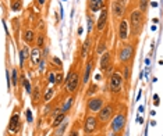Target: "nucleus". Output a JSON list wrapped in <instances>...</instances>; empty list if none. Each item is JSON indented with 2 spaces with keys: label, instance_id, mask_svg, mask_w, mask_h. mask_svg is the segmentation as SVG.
<instances>
[{
  "label": "nucleus",
  "instance_id": "1a4fd4ad",
  "mask_svg": "<svg viewBox=\"0 0 163 136\" xmlns=\"http://www.w3.org/2000/svg\"><path fill=\"white\" fill-rule=\"evenodd\" d=\"M128 25H130V22H128L127 19L121 18L120 24H119V28H117V35H119V39L123 40V42H126L128 39Z\"/></svg>",
  "mask_w": 163,
  "mask_h": 136
},
{
  "label": "nucleus",
  "instance_id": "6e6552de",
  "mask_svg": "<svg viewBox=\"0 0 163 136\" xmlns=\"http://www.w3.org/2000/svg\"><path fill=\"white\" fill-rule=\"evenodd\" d=\"M105 106V100L103 97H91L88 99V103H87V111L88 113H99V111L103 108Z\"/></svg>",
  "mask_w": 163,
  "mask_h": 136
},
{
  "label": "nucleus",
  "instance_id": "9d476101",
  "mask_svg": "<svg viewBox=\"0 0 163 136\" xmlns=\"http://www.w3.org/2000/svg\"><path fill=\"white\" fill-rule=\"evenodd\" d=\"M99 67H101L102 72H106L109 68L112 67V53L110 52H105L101 56V60H99Z\"/></svg>",
  "mask_w": 163,
  "mask_h": 136
},
{
  "label": "nucleus",
  "instance_id": "ea45409f",
  "mask_svg": "<svg viewBox=\"0 0 163 136\" xmlns=\"http://www.w3.org/2000/svg\"><path fill=\"white\" fill-rule=\"evenodd\" d=\"M95 79H96V81H101V79H102V75L101 74H96V75H95Z\"/></svg>",
  "mask_w": 163,
  "mask_h": 136
},
{
  "label": "nucleus",
  "instance_id": "f8f14e48",
  "mask_svg": "<svg viewBox=\"0 0 163 136\" xmlns=\"http://www.w3.org/2000/svg\"><path fill=\"white\" fill-rule=\"evenodd\" d=\"M108 10L103 8L101 11V14H99V18L98 21H96V29H98L99 32H102L105 28H106V25H108Z\"/></svg>",
  "mask_w": 163,
  "mask_h": 136
},
{
  "label": "nucleus",
  "instance_id": "79ce46f5",
  "mask_svg": "<svg viewBox=\"0 0 163 136\" xmlns=\"http://www.w3.org/2000/svg\"><path fill=\"white\" fill-rule=\"evenodd\" d=\"M36 2H38V3H39V4H45V2H46V0H36Z\"/></svg>",
  "mask_w": 163,
  "mask_h": 136
},
{
  "label": "nucleus",
  "instance_id": "0eeeda50",
  "mask_svg": "<svg viewBox=\"0 0 163 136\" xmlns=\"http://www.w3.org/2000/svg\"><path fill=\"white\" fill-rule=\"evenodd\" d=\"M114 114V106L113 104H105L103 108L98 113V120L101 124H106L113 118Z\"/></svg>",
  "mask_w": 163,
  "mask_h": 136
},
{
  "label": "nucleus",
  "instance_id": "dca6fc26",
  "mask_svg": "<svg viewBox=\"0 0 163 136\" xmlns=\"http://www.w3.org/2000/svg\"><path fill=\"white\" fill-rule=\"evenodd\" d=\"M20 126V115L18 114H13V117L10 118V125H9V131L10 132H17Z\"/></svg>",
  "mask_w": 163,
  "mask_h": 136
},
{
  "label": "nucleus",
  "instance_id": "4c0bfd02",
  "mask_svg": "<svg viewBox=\"0 0 163 136\" xmlns=\"http://www.w3.org/2000/svg\"><path fill=\"white\" fill-rule=\"evenodd\" d=\"M39 65H41L39 70H41V71H43V70H45V60H42V61L39 63Z\"/></svg>",
  "mask_w": 163,
  "mask_h": 136
},
{
  "label": "nucleus",
  "instance_id": "a878e982",
  "mask_svg": "<svg viewBox=\"0 0 163 136\" xmlns=\"http://www.w3.org/2000/svg\"><path fill=\"white\" fill-rule=\"evenodd\" d=\"M43 45H45V35H43V33H39V35H38V39H36V47L42 49Z\"/></svg>",
  "mask_w": 163,
  "mask_h": 136
},
{
  "label": "nucleus",
  "instance_id": "f704fd0d",
  "mask_svg": "<svg viewBox=\"0 0 163 136\" xmlns=\"http://www.w3.org/2000/svg\"><path fill=\"white\" fill-rule=\"evenodd\" d=\"M87 19H88V31H91V28H92V17L87 15Z\"/></svg>",
  "mask_w": 163,
  "mask_h": 136
},
{
  "label": "nucleus",
  "instance_id": "20e7f679",
  "mask_svg": "<svg viewBox=\"0 0 163 136\" xmlns=\"http://www.w3.org/2000/svg\"><path fill=\"white\" fill-rule=\"evenodd\" d=\"M126 122H127V115H126V113H119L116 114V115L112 118V131H113L114 133H120L123 132L124 126H126Z\"/></svg>",
  "mask_w": 163,
  "mask_h": 136
},
{
  "label": "nucleus",
  "instance_id": "5701e85b",
  "mask_svg": "<svg viewBox=\"0 0 163 136\" xmlns=\"http://www.w3.org/2000/svg\"><path fill=\"white\" fill-rule=\"evenodd\" d=\"M99 90V86L96 83H91L88 87V90H87V96H92V94H95L96 92Z\"/></svg>",
  "mask_w": 163,
  "mask_h": 136
},
{
  "label": "nucleus",
  "instance_id": "4468645a",
  "mask_svg": "<svg viewBox=\"0 0 163 136\" xmlns=\"http://www.w3.org/2000/svg\"><path fill=\"white\" fill-rule=\"evenodd\" d=\"M105 7L103 0H89V10L92 13H96V11H102Z\"/></svg>",
  "mask_w": 163,
  "mask_h": 136
},
{
  "label": "nucleus",
  "instance_id": "7c9ffc66",
  "mask_svg": "<svg viewBox=\"0 0 163 136\" xmlns=\"http://www.w3.org/2000/svg\"><path fill=\"white\" fill-rule=\"evenodd\" d=\"M123 78H124V81H128V79H130V67H128V65H126V67H124Z\"/></svg>",
  "mask_w": 163,
  "mask_h": 136
},
{
  "label": "nucleus",
  "instance_id": "b1692460",
  "mask_svg": "<svg viewBox=\"0 0 163 136\" xmlns=\"http://www.w3.org/2000/svg\"><path fill=\"white\" fill-rule=\"evenodd\" d=\"M48 81L52 85H57V74H55V71H50L48 74Z\"/></svg>",
  "mask_w": 163,
  "mask_h": 136
},
{
  "label": "nucleus",
  "instance_id": "a211bd4d",
  "mask_svg": "<svg viewBox=\"0 0 163 136\" xmlns=\"http://www.w3.org/2000/svg\"><path fill=\"white\" fill-rule=\"evenodd\" d=\"M31 97H32V101L34 104H38L41 101V97H42V92H41V89L38 86L34 87L32 93H31Z\"/></svg>",
  "mask_w": 163,
  "mask_h": 136
},
{
  "label": "nucleus",
  "instance_id": "423d86ee",
  "mask_svg": "<svg viewBox=\"0 0 163 136\" xmlns=\"http://www.w3.org/2000/svg\"><path fill=\"white\" fill-rule=\"evenodd\" d=\"M98 124H99V120L98 117L95 115H85L84 118V124H82V128H84V132L88 133V135H92L95 131L98 129Z\"/></svg>",
  "mask_w": 163,
  "mask_h": 136
},
{
  "label": "nucleus",
  "instance_id": "6ab92c4d",
  "mask_svg": "<svg viewBox=\"0 0 163 136\" xmlns=\"http://www.w3.org/2000/svg\"><path fill=\"white\" fill-rule=\"evenodd\" d=\"M89 49H91V40L87 39L84 43H82V47H81V58H87L89 53Z\"/></svg>",
  "mask_w": 163,
  "mask_h": 136
},
{
  "label": "nucleus",
  "instance_id": "aec40b11",
  "mask_svg": "<svg viewBox=\"0 0 163 136\" xmlns=\"http://www.w3.org/2000/svg\"><path fill=\"white\" fill-rule=\"evenodd\" d=\"M66 120V113H60L57 117H55V120H53V128H59Z\"/></svg>",
  "mask_w": 163,
  "mask_h": 136
},
{
  "label": "nucleus",
  "instance_id": "7ed1b4c3",
  "mask_svg": "<svg viewBox=\"0 0 163 136\" xmlns=\"http://www.w3.org/2000/svg\"><path fill=\"white\" fill-rule=\"evenodd\" d=\"M123 83H124V78L123 75L120 74L119 71L113 72L110 75V81H109V87H110L112 93H120L121 89H123Z\"/></svg>",
  "mask_w": 163,
  "mask_h": 136
},
{
  "label": "nucleus",
  "instance_id": "de8ad7c7",
  "mask_svg": "<svg viewBox=\"0 0 163 136\" xmlns=\"http://www.w3.org/2000/svg\"><path fill=\"white\" fill-rule=\"evenodd\" d=\"M85 136H92V135H88V133H87V135H85Z\"/></svg>",
  "mask_w": 163,
  "mask_h": 136
},
{
  "label": "nucleus",
  "instance_id": "a18cd8bd",
  "mask_svg": "<svg viewBox=\"0 0 163 136\" xmlns=\"http://www.w3.org/2000/svg\"><path fill=\"white\" fill-rule=\"evenodd\" d=\"M53 136H63V135H59V133H56V132H55V133H53Z\"/></svg>",
  "mask_w": 163,
  "mask_h": 136
},
{
  "label": "nucleus",
  "instance_id": "49530a36",
  "mask_svg": "<svg viewBox=\"0 0 163 136\" xmlns=\"http://www.w3.org/2000/svg\"><path fill=\"white\" fill-rule=\"evenodd\" d=\"M119 2H123V3H124V2H126V0H119Z\"/></svg>",
  "mask_w": 163,
  "mask_h": 136
},
{
  "label": "nucleus",
  "instance_id": "2eb2a0df",
  "mask_svg": "<svg viewBox=\"0 0 163 136\" xmlns=\"http://www.w3.org/2000/svg\"><path fill=\"white\" fill-rule=\"evenodd\" d=\"M92 68H94V61H92V60H89V61L87 63V65H85L84 75H82V83H84V85L88 83V79H89V76H91Z\"/></svg>",
  "mask_w": 163,
  "mask_h": 136
},
{
  "label": "nucleus",
  "instance_id": "9b49d317",
  "mask_svg": "<svg viewBox=\"0 0 163 136\" xmlns=\"http://www.w3.org/2000/svg\"><path fill=\"white\" fill-rule=\"evenodd\" d=\"M112 11H113L114 17L116 18H121L126 13V7H124V3L123 2H119V0H114L112 3Z\"/></svg>",
  "mask_w": 163,
  "mask_h": 136
},
{
  "label": "nucleus",
  "instance_id": "37998d69",
  "mask_svg": "<svg viewBox=\"0 0 163 136\" xmlns=\"http://www.w3.org/2000/svg\"><path fill=\"white\" fill-rule=\"evenodd\" d=\"M151 4H152V7H158V3H156V2H152Z\"/></svg>",
  "mask_w": 163,
  "mask_h": 136
},
{
  "label": "nucleus",
  "instance_id": "a19ab883",
  "mask_svg": "<svg viewBox=\"0 0 163 136\" xmlns=\"http://www.w3.org/2000/svg\"><path fill=\"white\" fill-rule=\"evenodd\" d=\"M144 110H145V107H144V106H141V107H140V108H138V111H140V113H142V111H144Z\"/></svg>",
  "mask_w": 163,
  "mask_h": 136
},
{
  "label": "nucleus",
  "instance_id": "4be33fe9",
  "mask_svg": "<svg viewBox=\"0 0 163 136\" xmlns=\"http://www.w3.org/2000/svg\"><path fill=\"white\" fill-rule=\"evenodd\" d=\"M10 8L13 10V11H20L21 8H23V3H21V0H13L10 4Z\"/></svg>",
  "mask_w": 163,
  "mask_h": 136
},
{
  "label": "nucleus",
  "instance_id": "ddd939ff",
  "mask_svg": "<svg viewBox=\"0 0 163 136\" xmlns=\"http://www.w3.org/2000/svg\"><path fill=\"white\" fill-rule=\"evenodd\" d=\"M42 61V54H41V49L39 47H34L30 53V63L32 65H38Z\"/></svg>",
  "mask_w": 163,
  "mask_h": 136
},
{
  "label": "nucleus",
  "instance_id": "393cba45",
  "mask_svg": "<svg viewBox=\"0 0 163 136\" xmlns=\"http://www.w3.org/2000/svg\"><path fill=\"white\" fill-rule=\"evenodd\" d=\"M73 101H74V97H70L69 100H67L64 104H63V106H62V111H63V113H67V111L70 110V107H71Z\"/></svg>",
  "mask_w": 163,
  "mask_h": 136
},
{
  "label": "nucleus",
  "instance_id": "c756f323",
  "mask_svg": "<svg viewBox=\"0 0 163 136\" xmlns=\"http://www.w3.org/2000/svg\"><path fill=\"white\" fill-rule=\"evenodd\" d=\"M11 81H13L14 86H17V85H18V74H17V70H13V76H11Z\"/></svg>",
  "mask_w": 163,
  "mask_h": 136
},
{
  "label": "nucleus",
  "instance_id": "58836bf2",
  "mask_svg": "<svg viewBox=\"0 0 163 136\" xmlns=\"http://www.w3.org/2000/svg\"><path fill=\"white\" fill-rule=\"evenodd\" d=\"M62 81H63V75L57 74V83H62Z\"/></svg>",
  "mask_w": 163,
  "mask_h": 136
},
{
  "label": "nucleus",
  "instance_id": "c9c22d12",
  "mask_svg": "<svg viewBox=\"0 0 163 136\" xmlns=\"http://www.w3.org/2000/svg\"><path fill=\"white\" fill-rule=\"evenodd\" d=\"M153 104H155V106H159V96H158V94H153Z\"/></svg>",
  "mask_w": 163,
  "mask_h": 136
},
{
  "label": "nucleus",
  "instance_id": "c85d7f7f",
  "mask_svg": "<svg viewBox=\"0 0 163 136\" xmlns=\"http://www.w3.org/2000/svg\"><path fill=\"white\" fill-rule=\"evenodd\" d=\"M105 49H106V43H105V42H101L98 46H96V53L102 56V54L105 53Z\"/></svg>",
  "mask_w": 163,
  "mask_h": 136
},
{
  "label": "nucleus",
  "instance_id": "2f4dec72",
  "mask_svg": "<svg viewBox=\"0 0 163 136\" xmlns=\"http://www.w3.org/2000/svg\"><path fill=\"white\" fill-rule=\"evenodd\" d=\"M52 63H53V64H55L57 68H63V63L60 61L57 57H52Z\"/></svg>",
  "mask_w": 163,
  "mask_h": 136
},
{
  "label": "nucleus",
  "instance_id": "f257e3e1",
  "mask_svg": "<svg viewBox=\"0 0 163 136\" xmlns=\"http://www.w3.org/2000/svg\"><path fill=\"white\" fill-rule=\"evenodd\" d=\"M131 28H133V33L134 36H138V33L141 32L144 25V13L140 8L138 10H133L130 14V19H128Z\"/></svg>",
  "mask_w": 163,
  "mask_h": 136
},
{
  "label": "nucleus",
  "instance_id": "bb28decb",
  "mask_svg": "<svg viewBox=\"0 0 163 136\" xmlns=\"http://www.w3.org/2000/svg\"><path fill=\"white\" fill-rule=\"evenodd\" d=\"M23 85H24V87H25V90H27V93H32V87H31V83H30V79H27V78H23Z\"/></svg>",
  "mask_w": 163,
  "mask_h": 136
},
{
  "label": "nucleus",
  "instance_id": "cd10ccee",
  "mask_svg": "<svg viewBox=\"0 0 163 136\" xmlns=\"http://www.w3.org/2000/svg\"><path fill=\"white\" fill-rule=\"evenodd\" d=\"M148 3H149V0H140V10L142 11V13H147Z\"/></svg>",
  "mask_w": 163,
  "mask_h": 136
},
{
  "label": "nucleus",
  "instance_id": "473e14b6",
  "mask_svg": "<svg viewBox=\"0 0 163 136\" xmlns=\"http://www.w3.org/2000/svg\"><path fill=\"white\" fill-rule=\"evenodd\" d=\"M69 136H80V133H78V126L75 125V126H74V128H73V129H71V131H70Z\"/></svg>",
  "mask_w": 163,
  "mask_h": 136
},
{
  "label": "nucleus",
  "instance_id": "f03ea898",
  "mask_svg": "<svg viewBox=\"0 0 163 136\" xmlns=\"http://www.w3.org/2000/svg\"><path fill=\"white\" fill-rule=\"evenodd\" d=\"M80 79H81V78H80V72L71 70L64 79L66 90L69 92V93H75L77 89H78V86H80Z\"/></svg>",
  "mask_w": 163,
  "mask_h": 136
},
{
  "label": "nucleus",
  "instance_id": "c03bdc74",
  "mask_svg": "<svg viewBox=\"0 0 163 136\" xmlns=\"http://www.w3.org/2000/svg\"><path fill=\"white\" fill-rule=\"evenodd\" d=\"M138 122H144V118H142V117H138Z\"/></svg>",
  "mask_w": 163,
  "mask_h": 136
},
{
  "label": "nucleus",
  "instance_id": "412c9836",
  "mask_svg": "<svg viewBox=\"0 0 163 136\" xmlns=\"http://www.w3.org/2000/svg\"><path fill=\"white\" fill-rule=\"evenodd\" d=\"M53 96H55V87H49V89H46L45 94H43V100H45V101H50Z\"/></svg>",
  "mask_w": 163,
  "mask_h": 136
},
{
  "label": "nucleus",
  "instance_id": "f3484780",
  "mask_svg": "<svg viewBox=\"0 0 163 136\" xmlns=\"http://www.w3.org/2000/svg\"><path fill=\"white\" fill-rule=\"evenodd\" d=\"M23 39L27 45H32L35 42V32H34L32 29H27L23 35Z\"/></svg>",
  "mask_w": 163,
  "mask_h": 136
},
{
  "label": "nucleus",
  "instance_id": "72a5a7b5",
  "mask_svg": "<svg viewBox=\"0 0 163 136\" xmlns=\"http://www.w3.org/2000/svg\"><path fill=\"white\" fill-rule=\"evenodd\" d=\"M27 121H28L30 124L34 122V117H32V111L31 110H27Z\"/></svg>",
  "mask_w": 163,
  "mask_h": 136
},
{
  "label": "nucleus",
  "instance_id": "e433bc0d",
  "mask_svg": "<svg viewBox=\"0 0 163 136\" xmlns=\"http://www.w3.org/2000/svg\"><path fill=\"white\" fill-rule=\"evenodd\" d=\"M7 83H9V89H10V85L13 83V81L10 79V72L7 71Z\"/></svg>",
  "mask_w": 163,
  "mask_h": 136
},
{
  "label": "nucleus",
  "instance_id": "39448f33",
  "mask_svg": "<svg viewBox=\"0 0 163 136\" xmlns=\"http://www.w3.org/2000/svg\"><path fill=\"white\" fill-rule=\"evenodd\" d=\"M117 57H119V61L120 63H123V64H128L134 57V46L130 45V43L124 45L123 47L119 50Z\"/></svg>",
  "mask_w": 163,
  "mask_h": 136
}]
</instances>
